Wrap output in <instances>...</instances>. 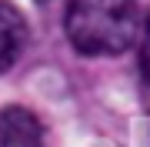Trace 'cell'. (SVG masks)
Here are the masks:
<instances>
[{
	"instance_id": "6da1fadb",
	"label": "cell",
	"mask_w": 150,
	"mask_h": 147,
	"mask_svg": "<svg viewBox=\"0 0 150 147\" xmlns=\"http://www.w3.org/2000/svg\"><path fill=\"white\" fill-rule=\"evenodd\" d=\"M64 27L77 54H123L137 37V0H70Z\"/></svg>"
},
{
	"instance_id": "7a4b0ae2",
	"label": "cell",
	"mask_w": 150,
	"mask_h": 147,
	"mask_svg": "<svg viewBox=\"0 0 150 147\" xmlns=\"http://www.w3.org/2000/svg\"><path fill=\"white\" fill-rule=\"evenodd\" d=\"M0 147H47L43 124L27 107H4L0 110Z\"/></svg>"
},
{
	"instance_id": "3957f363",
	"label": "cell",
	"mask_w": 150,
	"mask_h": 147,
	"mask_svg": "<svg viewBox=\"0 0 150 147\" xmlns=\"http://www.w3.org/2000/svg\"><path fill=\"white\" fill-rule=\"evenodd\" d=\"M27 47V20L13 4L0 0V74L10 70Z\"/></svg>"
},
{
	"instance_id": "277c9868",
	"label": "cell",
	"mask_w": 150,
	"mask_h": 147,
	"mask_svg": "<svg viewBox=\"0 0 150 147\" xmlns=\"http://www.w3.org/2000/svg\"><path fill=\"white\" fill-rule=\"evenodd\" d=\"M140 70H144V80L150 84V17L144 27V40H140Z\"/></svg>"
},
{
	"instance_id": "5b68a950",
	"label": "cell",
	"mask_w": 150,
	"mask_h": 147,
	"mask_svg": "<svg viewBox=\"0 0 150 147\" xmlns=\"http://www.w3.org/2000/svg\"><path fill=\"white\" fill-rule=\"evenodd\" d=\"M37 4H47V0H37Z\"/></svg>"
}]
</instances>
